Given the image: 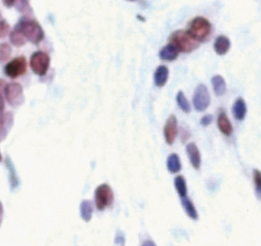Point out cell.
I'll use <instances>...</instances> for the list:
<instances>
[{"label": "cell", "instance_id": "8fae6325", "mask_svg": "<svg viewBox=\"0 0 261 246\" xmlns=\"http://www.w3.org/2000/svg\"><path fill=\"white\" fill-rule=\"evenodd\" d=\"M14 117L12 113H3L0 116V141L8 136L13 126Z\"/></svg>", "mask_w": 261, "mask_h": 246}, {"label": "cell", "instance_id": "6da1fadb", "mask_svg": "<svg viewBox=\"0 0 261 246\" xmlns=\"http://www.w3.org/2000/svg\"><path fill=\"white\" fill-rule=\"evenodd\" d=\"M16 27L21 32L27 41L33 44H39L45 37L44 30L37 20L24 17L19 21Z\"/></svg>", "mask_w": 261, "mask_h": 246}, {"label": "cell", "instance_id": "484cf974", "mask_svg": "<svg viewBox=\"0 0 261 246\" xmlns=\"http://www.w3.org/2000/svg\"><path fill=\"white\" fill-rule=\"evenodd\" d=\"M9 30H10V26L0 14V38L6 37L9 33Z\"/></svg>", "mask_w": 261, "mask_h": 246}, {"label": "cell", "instance_id": "9a60e30c", "mask_svg": "<svg viewBox=\"0 0 261 246\" xmlns=\"http://www.w3.org/2000/svg\"><path fill=\"white\" fill-rule=\"evenodd\" d=\"M169 77V70L166 66H160L156 69L154 75V82L155 86L162 88L165 86Z\"/></svg>", "mask_w": 261, "mask_h": 246}, {"label": "cell", "instance_id": "277c9868", "mask_svg": "<svg viewBox=\"0 0 261 246\" xmlns=\"http://www.w3.org/2000/svg\"><path fill=\"white\" fill-rule=\"evenodd\" d=\"M114 201V193L111 186L108 184H101L95 191V203L99 211H103L107 207H111Z\"/></svg>", "mask_w": 261, "mask_h": 246}, {"label": "cell", "instance_id": "4316f807", "mask_svg": "<svg viewBox=\"0 0 261 246\" xmlns=\"http://www.w3.org/2000/svg\"><path fill=\"white\" fill-rule=\"evenodd\" d=\"M253 180L254 184H255V190H256V192H257L258 195H259V197H260L261 174L259 170L254 169Z\"/></svg>", "mask_w": 261, "mask_h": 246}, {"label": "cell", "instance_id": "5b68a950", "mask_svg": "<svg viewBox=\"0 0 261 246\" xmlns=\"http://www.w3.org/2000/svg\"><path fill=\"white\" fill-rule=\"evenodd\" d=\"M50 64L49 55L43 51H37L33 54L30 59V67L33 72L37 76L43 77L46 75Z\"/></svg>", "mask_w": 261, "mask_h": 246}, {"label": "cell", "instance_id": "603a6c76", "mask_svg": "<svg viewBox=\"0 0 261 246\" xmlns=\"http://www.w3.org/2000/svg\"><path fill=\"white\" fill-rule=\"evenodd\" d=\"M176 102H177L178 106L180 108V110L185 113H189L191 112V106L189 104V101L185 96V93L182 91L178 92L176 95Z\"/></svg>", "mask_w": 261, "mask_h": 246}, {"label": "cell", "instance_id": "4fadbf2b", "mask_svg": "<svg viewBox=\"0 0 261 246\" xmlns=\"http://www.w3.org/2000/svg\"><path fill=\"white\" fill-rule=\"evenodd\" d=\"M230 45L231 43L228 37L223 35L218 36L214 44V49L217 55L222 56L228 53Z\"/></svg>", "mask_w": 261, "mask_h": 246}, {"label": "cell", "instance_id": "d4e9b609", "mask_svg": "<svg viewBox=\"0 0 261 246\" xmlns=\"http://www.w3.org/2000/svg\"><path fill=\"white\" fill-rule=\"evenodd\" d=\"M12 55V48L8 43L0 44V62L8 60Z\"/></svg>", "mask_w": 261, "mask_h": 246}, {"label": "cell", "instance_id": "7c38bea8", "mask_svg": "<svg viewBox=\"0 0 261 246\" xmlns=\"http://www.w3.org/2000/svg\"><path fill=\"white\" fill-rule=\"evenodd\" d=\"M218 127L219 131L226 136H230L233 134V126L224 110L218 113Z\"/></svg>", "mask_w": 261, "mask_h": 246}, {"label": "cell", "instance_id": "5bb4252c", "mask_svg": "<svg viewBox=\"0 0 261 246\" xmlns=\"http://www.w3.org/2000/svg\"><path fill=\"white\" fill-rule=\"evenodd\" d=\"M232 111H233V114H234V118L236 120L244 121L245 119L246 115H247V112H248V108H247L245 101L242 97H239L233 105Z\"/></svg>", "mask_w": 261, "mask_h": 246}, {"label": "cell", "instance_id": "30bf717a", "mask_svg": "<svg viewBox=\"0 0 261 246\" xmlns=\"http://www.w3.org/2000/svg\"><path fill=\"white\" fill-rule=\"evenodd\" d=\"M186 153L189 157L192 166L198 170L201 167V156L198 146L194 143H189L186 146Z\"/></svg>", "mask_w": 261, "mask_h": 246}, {"label": "cell", "instance_id": "83f0119b", "mask_svg": "<svg viewBox=\"0 0 261 246\" xmlns=\"http://www.w3.org/2000/svg\"><path fill=\"white\" fill-rule=\"evenodd\" d=\"M213 121V115L211 114H207V115L204 116L201 119V124L203 127H208V125H211V122Z\"/></svg>", "mask_w": 261, "mask_h": 246}, {"label": "cell", "instance_id": "e0dca14e", "mask_svg": "<svg viewBox=\"0 0 261 246\" xmlns=\"http://www.w3.org/2000/svg\"><path fill=\"white\" fill-rule=\"evenodd\" d=\"M213 88L217 96H222L226 92V83L220 75H216L211 80Z\"/></svg>", "mask_w": 261, "mask_h": 246}, {"label": "cell", "instance_id": "ffe728a7", "mask_svg": "<svg viewBox=\"0 0 261 246\" xmlns=\"http://www.w3.org/2000/svg\"><path fill=\"white\" fill-rule=\"evenodd\" d=\"M93 213V206L89 200H84L80 205V215L82 219L86 222H89L92 219Z\"/></svg>", "mask_w": 261, "mask_h": 246}, {"label": "cell", "instance_id": "3957f363", "mask_svg": "<svg viewBox=\"0 0 261 246\" xmlns=\"http://www.w3.org/2000/svg\"><path fill=\"white\" fill-rule=\"evenodd\" d=\"M188 33L198 42H204L211 37L212 24L206 18L197 16L189 23Z\"/></svg>", "mask_w": 261, "mask_h": 246}, {"label": "cell", "instance_id": "7a4b0ae2", "mask_svg": "<svg viewBox=\"0 0 261 246\" xmlns=\"http://www.w3.org/2000/svg\"><path fill=\"white\" fill-rule=\"evenodd\" d=\"M170 44H172L181 53H191L198 48L199 42L185 30H176L169 37Z\"/></svg>", "mask_w": 261, "mask_h": 246}, {"label": "cell", "instance_id": "8992f818", "mask_svg": "<svg viewBox=\"0 0 261 246\" xmlns=\"http://www.w3.org/2000/svg\"><path fill=\"white\" fill-rule=\"evenodd\" d=\"M211 94L205 84H199L193 94V103L195 110L198 112L205 111L211 105Z\"/></svg>", "mask_w": 261, "mask_h": 246}, {"label": "cell", "instance_id": "f1b7e54d", "mask_svg": "<svg viewBox=\"0 0 261 246\" xmlns=\"http://www.w3.org/2000/svg\"><path fill=\"white\" fill-rule=\"evenodd\" d=\"M2 92H4V91H0V116L2 115L3 113H4V108H5V104H4V99L2 95Z\"/></svg>", "mask_w": 261, "mask_h": 246}, {"label": "cell", "instance_id": "cb8c5ba5", "mask_svg": "<svg viewBox=\"0 0 261 246\" xmlns=\"http://www.w3.org/2000/svg\"><path fill=\"white\" fill-rule=\"evenodd\" d=\"M14 6H16L17 10L21 13L30 14L32 11L29 0H16Z\"/></svg>", "mask_w": 261, "mask_h": 246}, {"label": "cell", "instance_id": "44dd1931", "mask_svg": "<svg viewBox=\"0 0 261 246\" xmlns=\"http://www.w3.org/2000/svg\"><path fill=\"white\" fill-rule=\"evenodd\" d=\"M10 41L12 45L16 47L23 46L27 42L25 37L16 27H15V29L10 33Z\"/></svg>", "mask_w": 261, "mask_h": 246}, {"label": "cell", "instance_id": "d6986e66", "mask_svg": "<svg viewBox=\"0 0 261 246\" xmlns=\"http://www.w3.org/2000/svg\"><path fill=\"white\" fill-rule=\"evenodd\" d=\"M167 168L171 174H177L181 170L180 159L176 153H172L168 156L167 160Z\"/></svg>", "mask_w": 261, "mask_h": 246}, {"label": "cell", "instance_id": "52a82bcc", "mask_svg": "<svg viewBox=\"0 0 261 246\" xmlns=\"http://www.w3.org/2000/svg\"><path fill=\"white\" fill-rule=\"evenodd\" d=\"M4 94L8 103L13 107L21 106L24 102L23 88L18 83L6 84L4 88Z\"/></svg>", "mask_w": 261, "mask_h": 246}, {"label": "cell", "instance_id": "9c48e42d", "mask_svg": "<svg viewBox=\"0 0 261 246\" xmlns=\"http://www.w3.org/2000/svg\"><path fill=\"white\" fill-rule=\"evenodd\" d=\"M178 133V120L176 116L171 114L166 121L164 127V135L166 143L172 145Z\"/></svg>", "mask_w": 261, "mask_h": 246}, {"label": "cell", "instance_id": "ac0fdd59", "mask_svg": "<svg viewBox=\"0 0 261 246\" xmlns=\"http://www.w3.org/2000/svg\"><path fill=\"white\" fill-rule=\"evenodd\" d=\"M181 204L183 206L184 210L190 219L193 220L198 219V213H197L195 206L189 198H188L187 196L181 198Z\"/></svg>", "mask_w": 261, "mask_h": 246}, {"label": "cell", "instance_id": "1f68e13d", "mask_svg": "<svg viewBox=\"0 0 261 246\" xmlns=\"http://www.w3.org/2000/svg\"><path fill=\"white\" fill-rule=\"evenodd\" d=\"M2 161V155H1V153H0V162Z\"/></svg>", "mask_w": 261, "mask_h": 246}, {"label": "cell", "instance_id": "d6a6232c", "mask_svg": "<svg viewBox=\"0 0 261 246\" xmlns=\"http://www.w3.org/2000/svg\"><path fill=\"white\" fill-rule=\"evenodd\" d=\"M127 1H131V2H133V1H136V0H127Z\"/></svg>", "mask_w": 261, "mask_h": 246}, {"label": "cell", "instance_id": "4dcf8cb0", "mask_svg": "<svg viewBox=\"0 0 261 246\" xmlns=\"http://www.w3.org/2000/svg\"><path fill=\"white\" fill-rule=\"evenodd\" d=\"M3 219H4V207L1 202H0V226L2 225Z\"/></svg>", "mask_w": 261, "mask_h": 246}, {"label": "cell", "instance_id": "ba28073f", "mask_svg": "<svg viewBox=\"0 0 261 246\" xmlns=\"http://www.w3.org/2000/svg\"><path fill=\"white\" fill-rule=\"evenodd\" d=\"M27 67L28 63L25 57H17L6 65L4 68V72L9 78L16 79L25 74Z\"/></svg>", "mask_w": 261, "mask_h": 246}, {"label": "cell", "instance_id": "7402d4cb", "mask_svg": "<svg viewBox=\"0 0 261 246\" xmlns=\"http://www.w3.org/2000/svg\"><path fill=\"white\" fill-rule=\"evenodd\" d=\"M174 185H175V190L177 191L179 197L183 198L187 196V183L183 176L179 175V176L176 177L174 181Z\"/></svg>", "mask_w": 261, "mask_h": 246}, {"label": "cell", "instance_id": "f546056e", "mask_svg": "<svg viewBox=\"0 0 261 246\" xmlns=\"http://www.w3.org/2000/svg\"><path fill=\"white\" fill-rule=\"evenodd\" d=\"M16 0H4V4L7 8H11L16 4Z\"/></svg>", "mask_w": 261, "mask_h": 246}, {"label": "cell", "instance_id": "2e32d148", "mask_svg": "<svg viewBox=\"0 0 261 246\" xmlns=\"http://www.w3.org/2000/svg\"><path fill=\"white\" fill-rule=\"evenodd\" d=\"M179 51L172 44H168L165 45L164 48L161 49L159 54L160 59L162 60L168 61V62H172L177 59L179 55Z\"/></svg>", "mask_w": 261, "mask_h": 246}]
</instances>
